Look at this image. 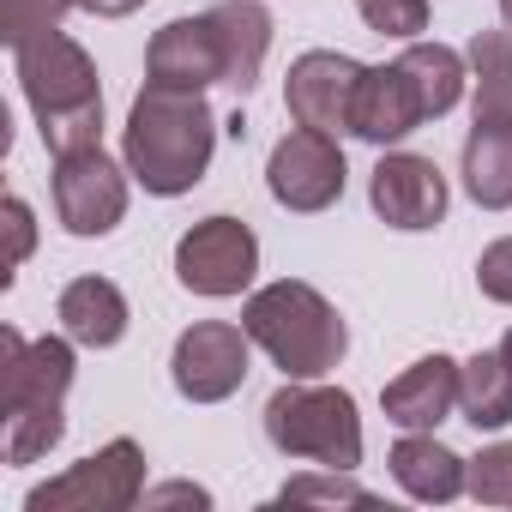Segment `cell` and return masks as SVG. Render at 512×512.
<instances>
[{
    "mask_svg": "<svg viewBox=\"0 0 512 512\" xmlns=\"http://www.w3.org/2000/svg\"><path fill=\"white\" fill-rule=\"evenodd\" d=\"M79 344L61 338H25L19 326H0V458L37 464L67 434V392L79 374Z\"/></svg>",
    "mask_w": 512,
    "mask_h": 512,
    "instance_id": "obj_1",
    "label": "cell"
},
{
    "mask_svg": "<svg viewBox=\"0 0 512 512\" xmlns=\"http://www.w3.org/2000/svg\"><path fill=\"white\" fill-rule=\"evenodd\" d=\"M217 157V115L205 103V91H163L145 85L127 109L121 127V163L133 169V181L157 199H181L205 181Z\"/></svg>",
    "mask_w": 512,
    "mask_h": 512,
    "instance_id": "obj_2",
    "label": "cell"
},
{
    "mask_svg": "<svg viewBox=\"0 0 512 512\" xmlns=\"http://www.w3.org/2000/svg\"><path fill=\"white\" fill-rule=\"evenodd\" d=\"M13 67H19V91L37 115L49 157L103 145V79H97V61L85 55V43H73L67 31H49V37L13 49Z\"/></svg>",
    "mask_w": 512,
    "mask_h": 512,
    "instance_id": "obj_3",
    "label": "cell"
},
{
    "mask_svg": "<svg viewBox=\"0 0 512 512\" xmlns=\"http://www.w3.org/2000/svg\"><path fill=\"white\" fill-rule=\"evenodd\" d=\"M241 326H247L253 350H266L272 368H284V380H326L350 356L344 314L302 278H278V284L247 290Z\"/></svg>",
    "mask_w": 512,
    "mask_h": 512,
    "instance_id": "obj_4",
    "label": "cell"
},
{
    "mask_svg": "<svg viewBox=\"0 0 512 512\" xmlns=\"http://www.w3.org/2000/svg\"><path fill=\"white\" fill-rule=\"evenodd\" d=\"M266 440L284 458L326 464V470H356L362 464V416L344 386L326 380H284L266 398Z\"/></svg>",
    "mask_w": 512,
    "mask_h": 512,
    "instance_id": "obj_5",
    "label": "cell"
},
{
    "mask_svg": "<svg viewBox=\"0 0 512 512\" xmlns=\"http://www.w3.org/2000/svg\"><path fill=\"white\" fill-rule=\"evenodd\" d=\"M145 446L115 434L109 446H97L91 458L67 464L61 476L37 482L25 494V512H127L145 500Z\"/></svg>",
    "mask_w": 512,
    "mask_h": 512,
    "instance_id": "obj_6",
    "label": "cell"
},
{
    "mask_svg": "<svg viewBox=\"0 0 512 512\" xmlns=\"http://www.w3.org/2000/svg\"><path fill=\"white\" fill-rule=\"evenodd\" d=\"M253 278H260V235H253L241 217H229V211L199 217L175 241V284L187 296L229 302V296H247Z\"/></svg>",
    "mask_w": 512,
    "mask_h": 512,
    "instance_id": "obj_7",
    "label": "cell"
},
{
    "mask_svg": "<svg viewBox=\"0 0 512 512\" xmlns=\"http://www.w3.org/2000/svg\"><path fill=\"white\" fill-rule=\"evenodd\" d=\"M344 181H350L344 145L338 133H320V127H290L266 157V193L296 217L332 211L344 199Z\"/></svg>",
    "mask_w": 512,
    "mask_h": 512,
    "instance_id": "obj_8",
    "label": "cell"
},
{
    "mask_svg": "<svg viewBox=\"0 0 512 512\" xmlns=\"http://www.w3.org/2000/svg\"><path fill=\"white\" fill-rule=\"evenodd\" d=\"M127 181H133V169L115 163L103 145H85V151L55 157V181H49V193H55V217H61V229L79 235V241L109 235V229L127 217Z\"/></svg>",
    "mask_w": 512,
    "mask_h": 512,
    "instance_id": "obj_9",
    "label": "cell"
},
{
    "mask_svg": "<svg viewBox=\"0 0 512 512\" xmlns=\"http://www.w3.org/2000/svg\"><path fill=\"white\" fill-rule=\"evenodd\" d=\"M247 368H253V338H247V326H229V320H199L169 350V380L187 404L235 398Z\"/></svg>",
    "mask_w": 512,
    "mask_h": 512,
    "instance_id": "obj_10",
    "label": "cell"
},
{
    "mask_svg": "<svg viewBox=\"0 0 512 512\" xmlns=\"http://www.w3.org/2000/svg\"><path fill=\"white\" fill-rule=\"evenodd\" d=\"M368 205H374V217L386 229L422 235V229L446 223L452 187H446V175H440L434 157H422V151H380V163L368 175Z\"/></svg>",
    "mask_w": 512,
    "mask_h": 512,
    "instance_id": "obj_11",
    "label": "cell"
},
{
    "mask_svg": "<svg viewBox=\"0 0 512 512\" xmlns=\"http://www.w3.org/2000/svg\"><path fill=\"white\" fill-rule=\"evenodd\" d=\"M362 61L344 49H308L290 61L284 79V109L296 127H320V133H350L356 115V85H362Z\"/></svg>",
    "mask_w": 512,
    "mask_h": 512,
    "instance_id": "obj_12",
    "label": "cell"
},
{
    "mask_svg": "<svg viewBox=\"0 0 512 512\" xmlns=\"http://www.w3.org/2000/svg\"><path fill=\"white\" fill-rule=\"evenodd\" d=\"M145 85H163V91H211V85H223V43H217L211 13L169 19L145 43Z\"/></svg>",
    "mask_w": 512,
    "mask_h": 512,
    "instance_id": "obj_13",
    "label": "cell"
},
{
    "mask_svg": "<svg viewBox=\"0 0 512 512\" xmlns=\"http://www.w3.org/2000/svg\"><path fill=\"white\" fill-rule=\"evenodd\" d=\"M422 121H428V109H422V91H416V79L404 73V61H386V67H368V73H362V85H356V115H350V133H356L362 145L392 151V145H404Z\"/></svg>",
    "mask_w": 512,
    "mask_h": 512,
    "instance_id": "obj_14",
    "label": "cell"
},
{
    "mask_svg": "<svg viewBox=\"0 0 512 512\" xmlns=\"http://www.w3.org/2000/svg\"><path fill=\"white\" fill-rule=\"evenodd\" d=\"M386 464H392V482H398L410 500H422V506H446V500H458L464 482H470V458H458L434 428H404Z\"/></svg>",
    "mask_w": 512,
    "mask_h": 512,
    "instance_id": "obj_15",
    "label": "cell"
},
{
    "mask_svg": "<svg viewBox=\"0 0 512 512\" xmlns=\"http://www.w3.org/2000/svg\"><path fill=\"white\" fill-rule=\"evenodd\" d=\"M380 410L392 428H440L458 410V362L452 356H416L398 380H386Z\"/></svg>",
    "mask_w": 512,
    "mask_h": 512,
    "instance_id": "obj_16",
    "label": "cell"
},
{
    "mask_svg": "<svg viewBox=\"0 0 512 512\" xmlns=\"http://www.w3.org/2000/svg\"><path fill=\"white\" fill-rule=\"evenodd\" d=\"M211 25H217V43H223V91L241 103V97H253V85H260V73H266L272 13L260 7V0H217Z\"/></svg>",
    "mask_w": 512,
    "mask_h": 512,
    "instance_id": "obj_17",
    "label": "cell"
},
{
    "mask_svg": "<svg viewBox=\"0 0 512 512\" xmlns=\"http://www.w3.org/2000/svg\"><path fill=\"white\" fill-rule=\"evenodd\" d=\"M55 320H61V332H67L79 350H115V344L127 338V326H133V308H127V296H121L115 278L85 272V278H73V284L61 290Z\"/></svg>",
    "mask_w": 512,
    "mask_h": 512,
    "instance_id": "obj_18",
    "label": "cell"
},
{
    "mask_svg": "<svg viewBox=\"0 0 512 512\" xmlns=\"http://www.w3.org/2000/svg\"><path fill=\"white\" fill-rule=\"evenodd\" d=\"M458 181L482 211H512V121H470Z\"/></svg>",
    "mask_w": 512,
    "mask_h": 512,
    "instance_id": "obj_19",
    "label": "cell"
},
{
    "mask_svg": "<svg viewBox=\"0 0 512 512\" xmlns=\"http://www.w3.org/2000/svg\"><path fill=\"white\" fill-rule=\"evenodd\" d=\"M458 416L476 434L512 428V368L500 350H476L470 362H458Z\"/></svg>",
    "mask_w": 512,
    "mask_h": 512,
    "instance_id": "obj_20",
    "label": "cell"
},
{
    "mask_svg": "<svg viewBox=\"0 0 512 512\" xmlns=\"http://www.w3.org/2000/svg\"><path fill=\"white\" fill-rule=\"evenodd\" d=\"M404 73L416 79V91H422V109H428V121H440V115H452L458 103H464V91H470V61H464V49H452V43H404Z\"/></svg>",
    "mask_w": 512,
    "mask_h": 512,
    "instance_id": "obj_21",
    "label": "cell"
},
{
    "mask_svg": "<svg viewBox=\"0 0 512 512\" xmlns=\"http://www.w3.org/2000/svg\"><path fill=\"white\" fill-rule=\"evenodd\" d=\"M464 61H470V115L512 121V31H476Z\"/></svg>",
    "mask_w": 512,
    "mask_h": 512,
    "instance_id": "obj_22",
    "label": "cell"
},
{
    "mask_svg": "<svg viewBox=\"0 0 512 512\" xmlns=\"http://www.w3.org/2000/svg\"><path fill=\"white\" fill-rule=\"evenodd\" d=\"M67 13H79L73 0H0V37H7V49H25V43L61 31Z\"/></svg>",
    "mask_w": 512,
    "mask_h": 512,
    "instance_id": "obj_23",
    "label": "cell"
},
{
    "mask_svg": "<svg viewBox=\"0 0 512 512\" xmlns=\"http://www.w3.org/2000/svg\"><path fill=\"white\" fill-rule=\"evenodd\" d=\"M356 13L374 37H392V43H416L428 31V0H356Z\"/></svg>",
    "mask_w": 512,
    "mask_h": 512,
    "instance_id": "obj_24",
    "label": "cell"
},
{
    "mask_svg": "<svg viewBox=\"0 0 512 512\" xmlns=\"http://www.w3.org/2000/svg\"><path fill=\"white\" fill-rule=\"evenodd\" d=\"M470 500L482 506H512V440H494L470 458V482H464Z\"/></svg>",
    "mask_w": 512,
    "mask_h": 512,
    "instance_id": "obj_25",
    "label": "cell"
},
{
    "mask_svg": "<svg viewBox=\"0 0 512 512\" xmlns=\"http://www.w3.org/2000/svg\"><path fill=\"white\" fill-rule=\"evenodd\" d=\"M278 500H290V506H296V500H326V506H332V500H350V506H368L374 494L356 482V470H326V464H314V476H290Z\"/></svg>",
    "mask_w": 512,
    "mask_h": 512,
    "instance_id": "obj_26",
    "label": "cell"
},
{
    "mask_svg": "<svg viewBox=\"0 0 512 512\" xmlns=\"http://www.w3.org/2000/svg\"><path fill=\"white\" fill-rule=\"evenodd\" d=\"M476 290H482L488 302L512 308V235H500V241H488V247L476 253Z\"/></svg>",
    "mask_w": 512,
    "mask_h": 512,
    "instance_id": "obj_27",
    "label": "cell"
},
{
    "mask_svg": "<svg viewBox=\"0 0 512 512\" xmlns=\"http://www.w3.org/2000/svg\"><path fill=\"white\" fill-rule=\"evenodd\" d=\"M7 272H0V284H13V272L31 260V247H37V217H31V205L19 199V193H7Z\"/></svg>",
    "mask_w": 512,
    "mask_h": 512,
    "instance_id": "obj_28",
    "label": "cell"
},
{
    "mask_svg": "<svg viewBox=\"0 0 512 512\" xmlns=\"http://www.w3.org/2000/svg\"><path fill=\"white\" fill-rule=\"evenodd\" d=\"M145 506H211V488H199V482H157V488H145Z\"/></svg>",
    "mask_w": 512,
    "mask_h": 512,
    "instance_id": "obj_29",
    "label": "cell"
},
{
    "mask_svg": "<svg viewBox=\"0 0 512 512\" xmlns=\"http://www.w3.org/2000/svg\"><path fill=\"white\" fill-rule=\"evenodd\" d=\"M79 13H91V19H127V13H139L145 0H73Z\"/></svg>",
    "mask_w": 512,
    "mask_h": 512,
    "instance_id": "obj_30",
    "label": "cell"
},
{
    "mask_svg": "<svg viewBox=\"0 0 512 512\" xmlns=\"http://www.w3.org/2000/svg\"><path fill=\"white\" fill-rule=\"evenodd\" d=\"M500 25H506V31H512V0H500Z\"/></svg>",
    "mask_w": 512,
    "mask_h": 512,
    "instance_id": "obj_31",
    "label": "cell"
},
{
    "mask_svg": "<svg viewBox=\"0 0 512 512\" xmlns=\"http://www.w3.org/2000/svg\"><path fill=\"white\" fill-rule=\"evenodd\" d=\"M500 356H506V368H512V332H506V338H500Z\"/></svg>",
    "mask_w": 512,
    "mask_h": 512,
    "instance_id": "obj_32",
    "label": "cell"
}]
</instances>
